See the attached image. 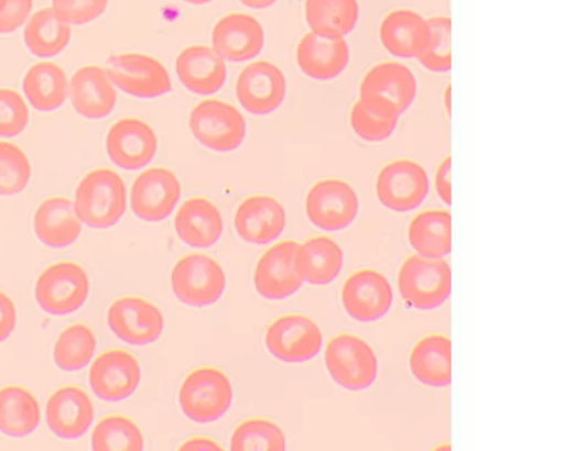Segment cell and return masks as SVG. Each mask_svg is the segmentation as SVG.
<instances>
[{
	"instance_id": "obj_1",
	"label": "cell",
	"mask_w": 564,
	"mask_h": 451,
	"mask_svg": "<svg viewBox=\"0 0 564 451\" xmlns=\"http://www.w3.org/2000/svg\"><path fill=\"white\" fill-rule=\"evenodd\" d=\"M75 207L88 228H112L127 210V189L122 177L105 167L88 172L77 186Z\"/></svg>"
},
{
	"instance_id": "obj_2",
	"label": "cell",
	"mask_w": 564,
	"mask_h": 451,
	"mask_svg": "<svg viewBox=\"0 0 564 451\" xmlns=\"http://www.w3.org/2000/svg\"><path fill=\"white\" fill-rule=\"evenodd\" d=\"M232 395L231 382L224 372L215 367H199L184 378L178 404L187 419L207 425L227 414Z\"/></svg>"
},
{
	"instance_id": "obj_3",
	"label": "cell",
	"mask_w": 564,
	"mask_h": 451,
	"mask_svg": "<svg viewBox=\"0 0 564 451\" xmlns=\"http://www.w3.org/2000/svg\"><path fill=\"white\" fill-rule=\"evenodd\" d=\"M401 297L410 306L431 310L442 306L452 292V270L444 257L411 255L398 274Z\"/></svg>"
},
{
	"instance_id": "obj_4",
	"label": "cell",
	"mask_w": 564,
	"mask_h": 451,
	"mask_svg": "<svg viewBox=\"0 0 564 451\" xmlns=\"http://www.w3.org/2000/svg\"><path fill=\"white\" fill-rule=\"evenodd\" d=\"M324 360L333 380L351 392L367 389L378 377V358L368 342L355 334L343 333L328 341Z\"/></svg>"
},
{
	"instance_id": "obj_5",
	"label": "cell",
	"mask_w": 564,
	"mask_h": 451,
	"mask_svg": "<svg viewBox=\"0 0 564 451\" xmlns=\"http://www.w3.org/2000/svg\"><path fill=\"white\" fill-rule=\"evenodd\" d=\"M226 284L220 264L203 253L184 255L175 263L171 273V286L176 298L196 308L218 301Z\"/></svg>"
},
{
	"instance_id": "obj_6",
	"label": "cell",
	"mask_w": 564,
	"mask_h": 451,
	"mask_svg": "<svg viewBox=\"0 0 564 451\" xmlns=\"http://www.w3.org/2000/svg\"><path fill=\"white\" fill-rule=\"evenodd\" d=\"M189 127L199 144L221 154L237 151L247 134L243 114L220 100H207L196 106L191 114Z\"/></svg>"
},
{
	"instance_id": "obj_7",
	"label": "cell",
	"mask_w": 564,
	"mask_h": 451,
	"mask_svg": "<svg viewBox=\"0 0 564 451\" xmlns=\"http://www.w3.org/2000/svg\"><path fill=\"white\" fill-rule=\"evenodd\" d=\"M89 278L84 267L70 261L46 267L35 284V299L48 314L65 316L78 310L89 294Z\"/></svg>"
},
{
	"instance_id": "obj_8",
	"label": "cell",
	"mask_w": 564,
	"mask_h": 451,
	"mask_svg": "<svg viewBox=\"0 0 564 451\" xmlns=\"http://www.w3.org/2000/svg\"><path fill=\"white\" fill-rule=\"evenodd\" d=\"M308 220L325 232L343 231L355 221L359 200L354 188L341 178L319 179L305 201Z\"/></svg>"
},
{
	"instance_id": "obj_9",
	"label": "cell",
	"mask_w": 564,
	"mask_h": 451,
	"mask_svg": "<svg viewBox=\"0 0 564 451\" xmlns=\"http://www.w3.org/2000/svg\"><path fill=\"white\" fill-rule=\"evenodd\" d=\"M430 178L425 168L411 160H394L376 178V196L388 209L408 212L426 200Z\"/></svg>"
},
{
	"instance_id": "obj_10",
	"label": "cell",
	"mask_w": 564,
	"mask_h": 451,
	"mask_svg": "<svg viewBox=\"0 0 564 451\" xmlns=\"http://www.w3.org/2000/svg\"><path fill=\"white\" fill-rule=\"evenodd\" d=\"M264 342L282 363L302 364L321 352L323 337L318 326L306 315L288 314L268 327Z\"/></svg>"
},
{
	"instance_id": "obj_11",
	"label": "cell",
	"mask_w": 564,
	"mask_h": 451,
	"mask_svg": "<svg viewBox=\"0 0 564 451\" xmlns=\"http://www.w3.org/2000/svg\"><path fill=\"white\" fill-rule=\"evenodd\" d=\"M111 81L123 92L140 99H153L170 92L171 78L155 58L141 54H121L107 61Z\"/></svg>"
},
{
	"instance_id": "obj_12",
	"label": "cell",
	"mask_w": 564,
	"mask_h": 451,
	"mask_svg": "<svg viewBox=\"0 0 564 451\" xmlns=\"http://www.w3.org/2000/svg\"><path fill=\"white\" fill-rule=\"evenodd\" d=\"M341 301L352 320L362 323L378 321L392 306V286L380 271L360 268L346 279Z\"/></svg>"
},
{
	"instance_id": "obj_13",
	"label": "cell",
	"mask_w": 564,
	"mask_h": 451,
	"mask_svg": "<svg viewBox=\"0 0 564 451\" xmlns=\"http://www.w3.org/2000/svg\"><path fill=\"white\" fill-rule=\"evenodd\" d=\"M164 316L152 301L126 296L116 299L108 310V326L122 341L145 345L160 339L164 331Z\"/></svg>"
},
{
	"instance_id": "obj_14",
	"label": "cell",
	"mask_w": 564,
	"mask_h": 451,
	"mask_svg": "<svg viewBox=\"0 0 564 451\" xmlns=\"http://www.w3.org/2000/svg\"><path fill=\"white\" fill-rule=\"evenodd\" d=\"M182 195L177 176L164 167H153L141 173L130 194L132 212L141 220L156 222L167 218Z\"/></svg>"
},
{
	"instance_id": "obj_15",
	"label": "cell",
	"mask_w": 564,
	"mask_h": 451,
	"mask_svg": "<svg viewBox=\"0 0 564 451\" xmlns=\"http://www.w3.org/2000/svg\"><path fill=\"white\" fill-rule=\"evenodd\" d=\"M299 244L282 241L258 261L254 273L257 292L268 300H282L296 294L304 280L296 268Z\"/></svg>"
},
{
	"instance_id": "obj_16",
	"label": "cell",
	"mask_w": 564,
	"mask_h": 451,
	"mask_svg": "<svg viewBox=\"0 0 564 451\" xmlns=\"http://www.w3.org/2000/svg\"><path fill=\"white\" fill-rule=\"evenodd\" d=\"M88 377L94 394L107 402H120L137 391L141 367L130 352L112 349L94 360Z\"/></svg>"
},
{
	"instance_id": "obj_17",
	"label": "cell",
	"mask_w": 564,
	"mask_h": 451,
	"mask_svg": "<svg viewBox=\"0 0 564 451\" xmlns=\"http://www.w3.org/2000/svg\"><path fill=\"white\" fill-rule=\"evenodd\" d=\"M159 141L147 122L134 118L117 121L107 135V153L120 168L137 170L148 166L156 156Z\"/></svg>"
},
{
	"instance_id": "obj_18",
	"label": "cell",
	"mask_w": 564,
	"mask_h": 451,
	"mask_svg": "<svg viewBox=\"0 0 564 451\" xmlns=\"http://www.w3.org/2000/svg\"><path fill=\"white\" fill-rule=\"evenodd\" d=\"M288 95L284 73L269 62H256L241 73L237 97L241 106L256 116H267L280 108Z\"/></svg>"
},
{
	"instance_id": "obj_19",
	"label": "cell",
	"mask_w": 564,
	"mask_h": 451,
	"mask_svg": "<svg viewBox=\"0 0 564 451\" xmlns=\"http://www.w3.org/2000/svg\"><path fill=\"white\" fill-rule=\"evenodd\" d=\"M288 222L286 209L268 195L246 198L235 211L234 224L238 235L256 245L269 244L284 233Z\"/></svg>"
},
{
	"instance_id": "obj_20",
	"label": "cell",
	"mask_w": 564,
	"mask_h": 451,
	"mask_svg": "<svg viewBox=\"0 0 564 451\" xmlns=\"http://www.w3.org/2000/svg\"><path fill=\"white\" fill-rule=\"evenodd\" d=\"M212 42L214 51L227 62L243 63L260 55L264 47V31L249 14L231 13L215 25Z\"/></svg>"
},
{
	"instance_id": "obj_21",
	"label": "cell",
	"mask_w": 564,
	"mask_h": 451,
	"mask_svg": "<svg viewBox=\"0 0 564 451\" xmlns=\"http://www.w3.org/2000/svg\"><path fill=\"white\" fill-rule=\"evenodd\" d=\"M94 406L88 394L77 386L57 389L46 403V426L58 438L74 440L84 436L94 421Z\"/></svg>"
},
{
	"instance_id": "obj_22",
	"label": "cell",
	"mask_w": 564,
	"mask_h": 451,
	"mask_svg": "<svg viewBox=\"0 0 564 451\" xmlns=\"http://www.w3.org/2000/svg\"><path fill=\"white\" fill-rule=\"evenodd\" d=\"M297 64L302 72L315 80H332L349 65L350 48L344 37L310 32L299 43Z\"/></svg>"
},
{
	"instance_id": "obj_23",
	"label": "cell",
	"mask_w": 564,
	"mask_h": 451,
	"mask_svg": "<svg viewBox=\"0 0 564 451\" xmlns=\"http://www.w3.org/2000/svg\"><path fill=\"white\" fill-rule=\"evenodd\" d=\"M70 100L82 117L90 120L107 118L117 105V90L108 73L98 66L76 70L70 81Z\"/></svg>"
},
{
	"instance_id": "obj_24",
	"label": "cell",
	"mask_w": 564,
	"mask_h": 451,
	"mask_svg": "<svg viewBox=\"0 0 564 451\" xmlns=\"http://www.w3.org/2000/svg\"><path fill=\"white\" fill-rule=\"evenodd\" d=\"M175 69L180 81L199 96L217 94L227 78L223 58L207 45L183 50L176 58Z\"/></svg>"
},
{
	"instance_id": "obj_25",
	"label": "cell",
	"mask_w": 564,
	"mask_h": 451,
	"mask_svg": "<svg viewBox=\"0 0 564 451\" xmlns=\"http://www.w3.org/2000/svg\"><path fill=\"white\" fill-rule=\"evenodd\" d=\"M174 229L186 245L208 249L223 235L224 222L218 207L204 197L185 200L176 212Z\"/></svg>"
},
{
	"instance_id": "obj_26",
	"label": "cell",
	"mask_w": 564,
	"mask_h": 451,
	"mask_svg": "<svg viewBox=\"0 0 564 451\" xmlns=\"http://www.w3.org/2000/svg\"><path fill=\"white\" fill-rule=\"evenodd\" d=\"M417 84L403 64L387 62L371 67L360 84V97H379L393 103L403 114L413 103Z\"/></svg>"
},
{
	"instance_id": "obj_27",
	"label": "cell",
	"mask_w": 564,
	"mask_h": 451,
	"mask_svg": "<svg viewBox=\"0 0 564 451\" xmlns=\"http://www.w3.org/2000/svg\"><path fill=\"white\" fill-rule=\"evenodd\" d=\"M33 226L36 238L54 249L72 245L82 233L75 204L65 197L45 199L35 211Z\"/></svg>"
},
{
	"instance_id": "obj_28",
	"label": "cell",
	"mask_w": 564,
	"mask_h": 451,
	"mask_svg": "<svg viewBox=\"0 0 564 451\" xmlns=\"http://www.w3.org/2000/svg\"><path fill=\"white\" fill-rule=\"evenodd\" d=\"M383 47L393 56L404 59L417 58L430 38L427 20L411 10L389 13L380 28Z\"/></svg>"
},
{
	"instance_id": "obj_29",
	"label": "cell",
	"mask_w": 564,
	"mask_h": 451,
	"mask_svg": "<svg viewBox=\"0 0 564 451\" xmlns=\"http://www.w3.org/2000/svg\"><path fill=\"white\" fill-rule=\"evenodd\" d=\"M409 367L417 382L431 387L452 383V343L441 334L420 339L409 355Z\"/></svg>"
},
{
	"instance_id": "obj_30",
	"label": "cell",
	"mask_w": 564,
	"mask_h": 451,
	"mask_svg": "<svg viewBox=\"0 0 564 451\" xmlns=\"http://www.w3.org/2000/svg\"><path fill=\"white\" fill-rule=\"evenodd\" d=\"M344 250L330 238L315 237L299 245L296 268L311 285H327L341 273Z\"/></svg>"
},
{
	"instance_id": "obj_31",
	"label": "cell",
	"mask_w": 564,
	"mask_h": 451,
	"mask_svg": "<svg viewBox=\"0 0 564 451\" xmlns=\"http://www.w3.org/2000/svg\"><path fill=\"white\" fill-rule=\"evenodd\" d=\"M408 240L421 256L442 258L452 251V216L447 210L417 213L408 226Z\"/></svg>"
},
{
	"instance_id": "obj_32",
	"label": "cell",
	"mask_w": 564,
	"mask_h": 451,
	"mask_svg": "<svg viewBox=\"0 0 564 451\" xmlns=\"http://www.w3.org/2000/svg\"><path fill=\"white\" fill-rule=\"evenodd\" d=\"M68 88L65 70L52 62L33 65L23 80V89L29 102L42 112L59 109L67 100Z\"/></svg>"
},
{
	"instance_id": "obj_33",
	"label": "cell",
	"mask_w": 564,
	"mask_h": 451,
	"mask_svg": "<svg viewBox=\"0 0 564 451\" xmlns=\"http://www.w3.org/2000/svg\"><path fill=\"white\" fill-rule=\"evenodd\" d=\"M401 116L399 109L386 99L360 97L351 110L350 122L360 140L381 143L391 138Z\"/></svg>"
},
{
	"instance_id": "obj_34",
	"label": "cell",
	"mask_w": 564,
	"mask_h": 451,
	"mask_svg": "<svg viewBox=\"0 0 564 451\" xmlns=\"http://www.w3.org/2000/svg\"><path fill=\"white\" fill-rule=\"evenodd\" d=\"M41 410L35 396L21 386L0 388V432L24 438L39 426Z\"/></svg>"
},
{
	"instance_id": "obj_35",
	"label": "cell",
	"mask_w": 564,
	"mask_h": 451,
	"mask_svg": "<svg viewBox=\"0 0 564 451\" xmlns=\"http://www.w3.org/2000/svg\"><path fill=\"white\" fill-rule=\"evenodd\" d=\"M72 38V28L54 9L36 12L24 31V42L30 53L40 58L58 56Z\"/></svg>"
},
{
	"instance_id": "obj_36",
	"label": "cell",
	"mask_w": 564,
	"mask_h": 451,
	"mask_svg": "<svg viewBox=\"0 0 564 451\" xmlns=\"http://www.w3.org/2000/svg\"><path fill=\"white\" fill-rule=\"evenodd\" d=\"M305 16L313 32L344 37L357 26L359 6L357 0H306Z\"/></svg>"
},
{
	"instance_id": "obj_37",
	"label": "cell",
	"mask_w": 564,
	"mask_h": 451,
	"mask_svg": "<svg viewBox=\"0 0 564 451\" xmlns=\"http://www.w3.org/2000/svg\"><path fill=\"white\" fill-rule=\"evenodd\" d=\"M97 344L96 333L88 326H69L61 333L55 344V363L64 372H78L89 364Z\"/></svg>"
},
{
	"instance_id": "obj_38",
	"label": "cell",
	"mask_w": 564,
	"mask_h": 451,
	"mask_svg": "<svg viewBox=\"0 0 564 451\" xmlns=\"http://www.w3.org/2000/svg\"><path fill=\"white\" fill-rule=\"evenodd\" d=\"M145 438L129 418L111 415L104 418L91 435L93 450H143Z\"/></svg>"
},
{
	"instance_id": "obj_39",
	"label": "cell",
	"mask_w": 564,
	"mask_h": 451,
	"mask_svg": "<svg viewBox=\"0 0 564 451\" xmlns=\"http://www.w3.org/2000/svg\"><path fill=\"white\" fill-rule=\"evenodd\" d=\"M229 449L245 450H285L286 437L279 426L265 418H249L234 429Z\"/></svg>"
},
{
	"instance_id": "obj_40",
	"label": "cell",
	"mask_w": 564,
	"mask_h": 451,
	"mask_svg": "<svg viewBox=\"0 0 564 451\" xmlns=\"http://www.w3.org/2000/svg\"><path fill=\"white\" fill-rule=\"evenodd\" d=\"M427 23L430 38L417 59L431 72L447 73L452 67V20L448 16H434Z\"/></svg>"
},
{
	"instance_id": "obj_41",
	"label": "cell",
	"mask_w": 564,
	"mask_h": 451,
	"mask_svg": "<svg viewBox=\"0 0 564 451\" xmlns=\"http://www.w3.org/2000/svg\"><path fill=\"white\" fill-rule=\"evenodd\" d=\"M31 176L32 167L22 148L10 142H0V195L23 193Z\"/></svg>"
},
{
	"instance_id": "obj_42",
	"label": "cell",
	"mask_w": 564,
	"mask_h": 451,
	"mask_svg": "<svg viewBox=\"0 0 564 451\" xmlns=\"http://www.w3.org/2000/svg\"><path fill=\"white\" fill-rule=\"evenodd\" d=\"M29 119V108L17 90L0 87V135L14 138L25 130Z\"/></svg>"
},
{
	"instance_id": "obj_43",
	"label": "cell",
	"mask_w": 564,
	"mask_h": 451,
	"mask_svg": "<svg viewBox=\"0 0 564 451\" xmlns=\"http://www.w3.org/2000/svg\"><path fill=\"white\" fill-rule=\"evenodd\" d=\"M109 0H53V9L66 22L83 25L100 18Z\"/></svg>"
},
{
	"instance_id": "obj_44",
	"label": "cell",
	"mask_w": 564,
	"mask_h": 451,
	"mask_svg": "<svg viewBox=\"0 0 564 451\" xmlns=\"http://www.w3.org/2000/svg\"><path fill=\"white\" fill-rule=\"evenodd\" d=\"M33 9V0H7L0 11V34L13 33L26 21Z\"/></svg>"
},
{
	"instance_id": "obj_45",
	"label": "cell",
	"mask_w": 564,
	"mask_h": 451,
	"mask_svg": "<svg viewBox=\"0 0 564 451\" xmlns=\"http://www.w3.org/2000/svg\"><path fill=\"white\" fill-rule=\"evenodd\" d=\"M18 324V309L11 297L0 290V342L14 332Z\"/></svg>"
},
{
	"instance_id": "obj_46",
	"label": "cell",
	"mask_w": 564,
	"mask_h": 451,
	"mask_svg": "<svg viewBox=\"0 0 564 451\" xmlns=\"http://www.w3.org/2000/svg\"><path fill=\"white\" fill-rule=\"evenodd\" d=\"M451 166L452 158L447 156L440 165L436 173V191L440 198L446 204L451 205Z\"/></svg>"
},
{
	"instance_id": "obj_47",
	"label": "cell",
	"mask_w": 564,
	"mask_h": 451,
	"mask_svg": "<svg viewBox=\"0 0 564 451\" xmlns=\"http://www.w3.org/2000/svg\"><path fill=\"white\" fill-rule=\"evenodd\" d=\"M223 446H220L216 440L204 437V436H195L187 438L180 444L178 450H220Z\"/></svg>"
},
{
	"instance_id": "obj_48",
	"label": "cell",
	"mask_w": 564,
	"mask_h": 451,
	"mask_svg": "<svg viewBox=\"0 0 564 451\" xmlns=\"http://www.w3.org/2000/svg\"><path fill=\"white\" fill-rule=\"evenodd\" d=\"M276 0H241L246 7L254 10H262L272 7Z\"/></svg>"
},
{
	"instance_id": "obj_49",
	"label": "cell",
	"mask_w": 564,
	"mask_h": 451,
	"mask_svg": "<svg viewBox=\"0 0 564 451\" xmlns=\"http://www.w3.org/2000/svg\"><path fill=\"white\" fill-rule=\"evenodd\" d=\"M444 101H445L446 111H447L448 116H451V87H449V85L446 88Z\"/></svg>"
},
{
	"instance_id": "obj_50",
	"label": "cell",
	"mask_w": 564,
	"mask_h": 451,
	"mask_svg": "<svg viewBox=\"0 0 564 451\" xmlns=\"http://www.w3.org/2000/svg\"><path fill=\"white\" fill-rule=\"evenodd\" d=\"M184 2L193 6H205L213 2V0H184Z\"/></svg>"
},
{
	"instance_id": "obj_51",
	"label": "cell",
	"mask_w": 564,
	"mask_h": 451,
	"mask_svg": "<svg viewBox=\"0 0 564 451\" xmlns=\"http://www.w3.org/2000/svg\"><path fill=\"white\" fill-rule=\"evenodd\" d=\"M7 0H0V11L6 7Z\"/></svg>"
}]
</instances>
